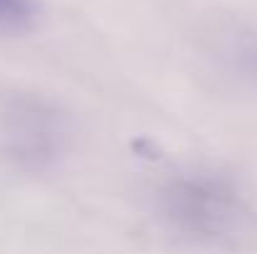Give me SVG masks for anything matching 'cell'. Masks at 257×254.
Returning <instances> with one entry per match:
<instances>
[{
    "mask_svg": "<svg viewBox=\"0 0 257 254\" xmlns=\"http://www.w3.org/2000/svg\"><path fill=\"white\" fill-rule=\"evenodd\" d=\"M40 18V0H0V35L28 33Z\"/></svg>",
    "mask_w": 257,
    "mask_h": 254,
    "instance_id": "cell-3",
    "label": "cell"
},
{
    "mask_svg": "<svg viewBox=\"0 0 257 254\" xmlns=\"http://www.w3.org/2000/svg\"><path fill=\"white\" fill-rule=\"evenodd\" d=\"M245 60H247L250 70H255V73H257V45L252 48V50H247V58H245Z\"/></svg>",
    "mask_w": 257,
    "mask_h": 254,
    "instance_id": "cell-4",
    "label": "cell"
},
{
    "mask_svg": "<svg viewBox=\"0 0 257 254\" xmlns=\"http://www.w3.org/2000/svg\"><path fill=\"white\" fill-rule=\"evenodd\" d=\"M155 209L170 232L202 244L237 237L250 214L240 187L227 174L212 169L170 174L158 187Z\"/></svg>",
    "mask_w": 257,
    "mask_h": 254,
    "instance_id": "cell-1",
    "label": "cell"
},
{
    "mask_svg": "<svg viewBox=\"0 0 257 254\" xmlns=\"http://www.w3.org/2000/svg\"><path fill=\"white\" fill-rule=\"evenodd\" d=\"M3 137L5 147L25 165H48L60 155L68 125L63 112L53 105L35 97H20L3 112Z\"/></svg>",
    "mask_w": 257,
    "mask_h": 254,
    "instance_id": "cell-2",
    "label": "cell"
}]
</instances>
